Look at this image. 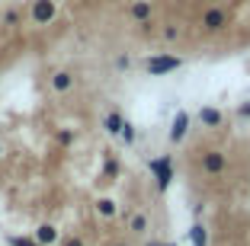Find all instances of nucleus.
<instances>
[{
  "mask_svg": "<svg viewBox=\"0 0 250 246\" xmlns=\"http://www.w3.org/2000/svg\"><path fill=\"white\" fill-rule=\"evenodd\" d=\"M147 170H151V176H154L157 189L161 192H167L170 182H173V163H170V157L164 153V157H154V160H147Z\"/></svg>",
  "mask_w": 250,
  "mask_h": 246,
  "instance_id": "f257e3e1",
  "label": "nucleus"
},
{
  "mask_svg": "<svg viewBox=\"0 0 250 246\" xmlns=\"http://www.w3.org/2000/svg\"><path fill=\"white\" fill-rule=\"evenodd\" d=\"M147 74L151 77H164V74L170 71H180L183 67V58H177V55H154V58H147Z\"/></svg>",
  "mask_w": 250,
  "mask_h": 246,
  "instance_id": "f03ea898",
  "label": "nucleus"
},
{
  "mask_svg": "<svg viewBox=\"0 0 250 246\" xmlns=\"http://www.w3.org/2000/svg\"><path fill=\"white\" fill-rule=\"evenodd\" d=\"M55 13H58V3L55 0H36L32 3V22L36 26H48L55 19Z\"/></svg>",
  "mask_w": 250,
  "mask_h": 246,
  "instance_id": "7ed1b4c3",
  "label": "nucleus"
},
{
  "mask_svg": "<svg viewBox=\"0 0 250 246\" xmlns=\"http://www.w3.org/2000/svg\"><path fill=\"white\" fill-rule=\"evenodd\" d=\"M202 170H206L208 176H221L225 170H228V157L221 151H206L202 153Z\"/></svg>",
  "mask_w": 250,
  "mask_h": 246,
  "instance_id": "20e7f679",
  "label": "nucleus"
},
{
  "mask_svg": "<svg viewBox=\"0 0 250 246\" xmlns=\"http://www.w3.org/2000/svg\"><path fill=\"white\" fill-rule=\"evenodd\" d=\"M225 26H228V13H225L221 7H212V10L202 13V29L206 32H221Z\"/></svg>",
  "mask_w": 250,
  "mask_h": 246,
  "instance_id": "39448f33",
  "label": "nucleus"
},
{
  "mask_svg": "<svg viewBox=\"0 0 250 246\" xmlns=\"http://www.w3.org/2000/svg\"><path fill=\"white\" fill-rule=\"evenodd\" d=\"M186 131H189V112H183V109H180L177 115H173V125H170V141H173V144H180V141L186 138Z\"/></svg>",
  "mask_w": 250,
  "mask_h": 246,
  "instance_id": "423d86ee",
  "label": "nucleus"
},
{
  "mask_svg": "<svg viewBox=\"0 0 250 246\" xmlns=\"http://www.w3.org/2000/svg\"><path fill=\"white\" fill-rule=\"evenodd\" d=\"M32 240H36L39 246H55V243H58V230H55L52 224H42V227L36 230V237H32Z\"/></svg>",
  "mask_w": 250,
  "mask_h": 246,
  "instance_id": "0eeeda50",
  "label": "nucleus"
},
{
  "mask_svg": "<svg viewBox=\"0 0 250 246\" xmlns=\"http://www.w3.org/2000/svg\"><path fill=\"white\" fill-rule=\"evenodd\" d=\"M221 118H225V115H221V112H218L215 106H202V109H199V122L208 125V128H218Z\"/></svg>",
  "mask_w": 250,
  "mask_h": 246,
  "instance_id": "6e6552de",
  "label": "nucleus"
},
{
  "mask_svg": "<svg viewBox=\"0 0 250 246\" xmlns=\"http://www.w3.org/2000/svg\"><path fill=\"white\" fill-rule=\"evenodd\" d=\"M132 19L135 22H151V0H138V3H132Z\"/></svg>",
  "mask_w": 250,
  "mask_h": 246,
  "instance_id": "1a4fd4ad",
  "label": "nucleus"
},
{
  "mask_svg": "<svg viewBox=\"0 0 250 246\" xmlns=\"http://www.w3.org/2000/svg\"><path fill=\"white\" fill-rule=\"evenodd\" d=\"M74 87V74H67V71H58L52 77V90L55 93H67V90Z\"/></svg>",
  "mask_w": 250,
  "mask_h": 246,
  "instance_id": "9d476101",
  "label": "nucleus"
},
{
  "mask_svg": "<svg viewBox=\"0 0 250 246\" xmlns=\"http://www.w3.org/2000/svg\"><path fill=\"white\" fill-rule=\"evenodd\" d=\"M122 125H125V118L119 115V112H106V115H103V128H106V134H116V138H119Z\"/></svg>",
  "mask_w": 250,
  "mask_h": 246,
  "instance_id": "9b49d317",
  "label": "nucleus"
},
{
  "mask_svg": "<svg viewBox=\"0 0 250 246\" xmlns=\"http://www.w3.org/2000/svg\"><path fill=\"white\" fill-rule=\"evenodd\" d=\"M128 230H132L135 237H141V233H147V214H141V211H135V214H128Z\"/></svg>",
  "mask_w": 250,
  "mask_h": 246,
  "instance_id": "f8f14e48",
  "label": "nucleus"
},
{
  "mask_svg": "<svg viewBox=\"0 0 250 246\" xmlns=\"http://www.w3.org/2000/svg\"><path fill=\"white\" fill-rule=\"evenodd\" d=\"M189 240H192V246H208V230L196 221V224L189 227Z\"/></svg>",
  "mask_w": 250,
  "mask_h": 246,
  "instance_id": "ddd939ff",
  "label": "nucleus"
},
{
  "mask_svg": "<svg viewBox=\"0 0 250 246\" xmlns=\"http://www.w3.org/2000/svg\"><path fill=\"white\" fill-rule=\"evenodd\" d=\"M103 176H106V179H116V176H119V163L112 157H103Z\"/></svg>",
  "mask_w": 250,
  "mask_h": 246,
  "instance_id": "4468645a",
  "label": "nucleus"
},
{
  "mask_svg": "<svg viewBox=\"0 0 250 246\" xmlns=\"http://www.w3.org/2000/svg\"><path fill=\"white\" fill-rule=\"evenodd\" d=\"M119 141H122L125 147H132V144H135V128H132L128 122H125V125H122V131H119Z\"/></svg>",
  "mask_w": 250,
  "mask_h": 246,
  "instance_id": "2eb2a0df",
  "label": "nucleus"
},
{
  "mask_svg": "<svg viewBox=\"0 0 250 246\" xmlns=\"http://www.w3.org/2000/svg\"><path fill=\"white\" fill-rule=\"evenodd\" d=\"M55 141H58L61 147H71V144H74V131H71V128H61L58 134H55Z\"/></svg>",
  "mask_w": 250,
  "mask_h": 246,
  "instance_id": "dca6fc26",
  "label": "nucleus"
},
{
  "mask_svg": "<svg viewBox=\"0 0 250 246\" xmlns=\"http://www.w3.org/2000/svg\"><path fill=\"white\" fill-rule=\"evenodd\" d=\"M96 211H100L103 217H112V214H116V202H109V198H103V202L96 205Z\"/></svg>",
  "mask_w": 250,
  "mask_h": 246,
  "instance_id": "f3484780",
  "label": "nucleus"
},
{
  "mask_svg": "<svg viewBox=\"0 0 250 246\" xmlns=\"http://www.w3.org/2000/svg\"><path fill=\"white\" fill-rule=\"evenodd\" d=\"M10 246H39V243L29 237H10Z\"/></svg>",
  "mask_w": 250,
  "mask_h": 246,
  "instance_id": "a211bd4d",
  "label": "nucleus"
},
{
  "mask_svg": "<svg viewBox=\"0 0 250 246\" xmlns=\"http://www.w3.org/2000/svg\"><path fill=\"white\" fill-rule=\"evenodd\" d=\"M164 38H167V42H177V38H180V29H177V26H167V29H164Z\"/></svg>",
  "mask_w": 250,
  "mask_h": 246,
  "instance_id": "6ab92c4d",
  "label": "nucleus"
},
{
  "mask_svg": "<svg viewBox=\"0 0 250 246\" xmlns=\"http://www.w3.org/2000/svg\"><path fill=\"white\" fill-rule=\"evenodd\" d=\"M116 67H119V71H128V67H132V58H128V55H119V58H116Z\"/></svg>",
  "mask_w": 250,
  "mask_h": 246,
  "instance_id": "aec40b11",
  "label": "nucleus"
},
{
  "mask_svg": "<svg viewBox=\"0 0 250 246\" xmlns=\"http://www.w3.org/2000/svg\"><path fill=\"white\" fill-rule=\"evenodd\" d=\"M16 22H20V13H13V10H10V13H7V26H16Z\"/></svg>",
  "mask_w": 250,
  "mask_h": 246,
  "instance_id": "412c9836",
  "label": "nucleus"
},
{
  "mask_svg": "<svg viewBox=\"0 0 250 246\" xmlns=\"http://www.w3.org/2000/svg\"><path fill=\"white\" fill-rule=\"evenodd\" d=\"M237 112H241V115H244V118H250V102H244V106H241V109H237Z\"/></svg>",
  "mask_w": 250,
  "mask_h": 246,
  "instance_id": "4be33fe9",
  "label": "nucleus"
},
{
  "mask_svg": "<svg viewBox=\"0 0 250 246\" xmlns=\"http://www.w3.org/2000/svg\"><path fill=\"white\" fill-rule=\"evenodd\" d=\"M64 246H83V240H77V237H74V240H67Z\"/></svg>",
  "mask_w": 250,
  "mask_h": 246,
  "instance_id": "5701e85b",
  "label": "nucleus"
},
{
  "mask_svg": "<svg viewBox=\"0 0 250 246\" xmlns=\"http://www.w3.org/2000/svg\"><path fill=\"white\" fill-rule=\"evenodd\" d=\"M147 246H164V243H147Z\"/></svg>",
  "mask_w": 250,
  "mask_h": 246,
  "instance_id": "b1692460",
  "label": "nucleus"
},
{
  "mask_svg": "<svg viewBox=\"0 0 250 246\" xmlns=\"http://www.w3.org/2000/svg\"><path fill=\"white\" fill-rule=\"evenodd\" d=\"M0 153H3V151H0Z\"/></svg>",
  "mask_w": 250,
  "mask_h": 246,
  "instance_id": "393cba45",
  "label": "nucleus"
},
{
  "mask_svg": "<svg viewBox=\"0 0 250 246\" xmlns=\"http://www.w3.org/2000/svg\"><path fill=\"white\" fill-rule=\"evenodd\" d=\"M164 246H167V243H164Z\"/></svg>",
  "mask_w": 250,
  "mask_h": 246,
  "instance_id": "a878e982",
  "label": "nucleus"
}]
</instances>
